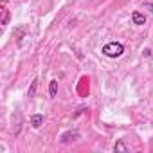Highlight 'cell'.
Returning <instances> with one entry per match:
<instances>
[{"mask_svg":"<svg viewBox=\"0 0 153 153\" xmlns=\"http://www.w3.org/2000/svg\"><path fill=\"white\" fill-rule=\"evenodd\" d=\"M106 58H119V56H123V52H124V45L121 43V42H108L105 47H103V51H101Z\"/></svg>","mask_w":153,"mask_h":153,"instance_id":"1","label":"cell"},{"mask_svg":"<svg viewBox=\"0 0 153 153\" xmlns=\"http://www.w3.org/2000/svg\"><path fill=\"white\" fill-rule=\"evenodd\" d=\"M49 94H51V97H56L58 96V81H51L49 83Z\"/></svg>","mask_w":153,"mask_h":153,"instance_id":"6","label":"cell"},{"mask_svg":"<svg viewBox=\"0 0 153 153\" xmlns=\"http://www.w3.org/2000/svg\"><path fill=\"white\" fill-rule=\"evenodd\" d=\"M76 139H79V133H78V131H67V133L61 135L59 142H61V144H68V142H72V140H76Z\"/></svg>","mask_w":153,"mask_h":153,"instance_id":"2","label":"cell"},{"mask_svg":"<svg viewBox=\"0 0 153 153\" xmlns=\"http://www.w3.org/2000/svg\"><path fill=\"white\" fill-rule=\"evenodd\" d=\"M131 22H133L135 25H144V24H146V16H144L140 11H133V13H131Z\"/></svg>","mask_w":153,"mask_h":153,"instance_id":"3","label":"cell"},{"mask_svg":"<svg viewBox=\"0 0 153 153\" xmlns=\"http://www.w3.org/2000/svg\"><path fill=\"white\" fill-rule=\"evenodd\" d=\"M31 124H33V128H40L43 124V115L42 114H34L31 117Z\"/></svg>","mask_w":153,"mask_h":153,"instance_id":"4","label":"cell"},{"mask_svg":"<svg viewBox=\"0 0 153 153\" xmlns=\"http://www.w3.org/2000/svg\"><path fill=\"white\" fill-rule=\"evenodd\" d=\"M36 88H38V79H33V83H31V87H29V90H27V96H29V99H33V97H34V94H36Z\"/></svg>","mask_w":153,"mask_h":153,"instance_id":"5","label":"cell"},{"mask_svg":"<svg viewBox=\"0 0 153 153\" xmlns=\"http://www.w3.org/2000/svg\"><path fill=\"white\" fill-rule=\"evenodd\" d=\"M114 151H121V153H126V151H128V148L124 146V142H123V140H117V142H115V146H114Z\"/></svg>","mask_w":153,"mask_h":153,"instance_id":"7","label":"cell"},{"mask_svg":"<svg viewBox=\"0 0 153 153\" xmlns=\"http://www.w3.org/2000/svg\"><path fill=\"white\" fill-rule=\"evenodd\" d=\"M9 18H11V15H9V11L4 7V9H2V25H4V27L9 24Z\"/></svg>","mask_w":153,"mask_h":153,"instance_id":"8","label":"cell"}]
</instances>
